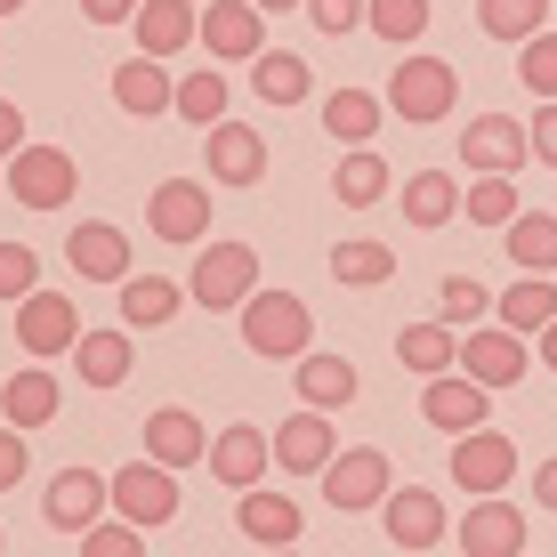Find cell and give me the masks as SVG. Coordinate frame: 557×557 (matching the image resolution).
Instances as JSON below:
<instances>
[{
  "mask_svg": "<svg viewBox=\"0 0 557 557\" xmlns=\"http://www.w3.org/2000/svg\"><path fill=\"white\" fill-rule=\"evenodd\" d=\"M243 339H251V356H307V339H315V323H307V299L299 292H251L243 299Z\"/></svg>",
  "mask_w": 557,
  "mask_h": 557,
  "instance_id": "1",
  "label": "cell"
},
{
  "mask_svg": "<svg viewBox=\"0 0 557 557\" xmlns=\"http://www.w3.org/2000/svg\"><path fill=\"white\" fill-rule=\"evenodd\" d=\"M453 106H460V73L445 57H405L388 73V113H405V122H445Z\"/></svg>",
  "mask_w": 557,
  "mask_h": 557,
  "instance_id": "2",
  "label": "cell"
},
{
  "mask_svg": "<svg viewBox=\"0 0 557 557\" xmlns=\"http://www.w3.org/2000/svg\"><path fill=\"white\" fill-rule=\"evenodd\" d=\"M106 509H113V476H98V469H57L49 493H41V517H49L57 533L106 525Z\"/></svg>",
  "mask_w": 557,
  "mask_h": 557,
  "instance_id": "3",
  "label": "cell"
},
{
  "mask_svg": "<svg viewBox=\"0 0 557 557\" xmlns=\"http://www.w3.org/2000/svg\"><path fill=\"white\" fill-rule=\"evenodd\" d=\"M113 517H129V525H170V517H178V469H162V460L113 469Z\"/></svg>",
  "mask_w": 557,
  "mask_h": 557,
  "instance_id": "4",
  "label": "cell"
},
{
  "mask_svg": "<svg viewBox=\"0 0 557 557\" xmlns=\"http://www.w3.org/2000/svg\"><path fill=\"white\" fill-rule=\"evenodd\" d=\"M460 162H469L476 178H517V162H533V138L509 113H476V122L460 129Z\"/></svg>",
  "mask_w": 557,
  "mask_h": 557,
  "instance_id": "5",
  "label": "cell"
},
{
  "mask_svg": "<svg viewBox=\"0 0 557 557\" xmlns=\"http://www.w3.org/2000/svg\"><path fill=\"white\" fill-rule=\"evenodd\" d=\"M202 307H243L259 292V251L251 243H210V251L195 259V283H186Z\"/></svg>",
  "mask_w": 557,
  "mask_h": 557,
  "instance_id": "6",
  "label": "cell"
},
{
  "mask_svg": "<svg viewBox=\"0 0 557 557\" xmlns=\"http://www.w3.org/2000/svg\"><path fill=\"white\" fill-rule=\"evenodd\" d=\"M9 195L25 210H65L73 202V153L65 146H25L9 153Z\"/></svg>",
  "mask_w": 557,
  "mask_h": 557,
  "instance_id": "7",
  "label": "cell"
},
{
  "mask_svg": "<svg viewBox=\"0 0 557 557\" xmlns=\"http://www.w3.org/2000/svg\"><path fill=\"white\" fill-rule=\"evenodd\" d=\"M525 332H509V323H476V332H460V372L485 380V388H517L525 380Z\"/></svg>",
  "mask_w": 557,
  "mask_h": 557,
  "instance_id": "8",
  "label": "cell"
},
{
  "mask_svg": "<svg viewBox=\"0 0 557 557\" xmlns=\"http://www.w3.org/2000/svg\"><path fill=\"white\" fill-rule=\"evenodd\" d=\"M485 412H493V388H485V380H469V372H436L429 388H420V420L445 429V436L485 429Z\"/></svg>",
  "mask_w": 557,
  "mask_h": 557,
  "instance_id": "9",
  "label": "cell"
},
{
  "mask_svg": "<svg viewBox=\"0 0 557 557\" xmlns=\"http://www.w3.org/2000/svg\"><path fill=\"white\" fill-rule=\"evenodd\" d=\"M509 476H517V445H509L502 429H469V436H460V445H453V485L469 493V502H485V493H502Z\"/></svg>",
  "mask_w": 557,
  "mask_h": 557,
  "instance_id": "10",
  "label": "cell"
},
{
  "mask_svg": "<svg viewBox=\"0 0 557 557\" xmlns=\"http://www.w3.org/2000/svg\"><path fill=\"white\" fill-rule=\"evenodd\" d=\"M388 493H396L388 453H332V469H323V502L332 509H380Z\"/></svg>",
  "mask_w": 557,
  "mask_h": 557,
  "instance_id": "11",
  "label": "cell"
},
{
  "mask_svg": "<svg viewBox=\"0 0 557 557\" xmlns=\"http://www.w3.org/2000/svg\"><path fill=\"white\" fill-rule=\"evenodd\" d=\"M202 49L219 57V65L267 57V9H251V0H210L202 9Z\"/></svg>",
  "mask_w": 557,
  "mask_h": 557,
  "instance_id": "12",
  "label": "cell"
},
{
  "mask_svg": "<svg viewBox=\"0 0 557 557\" xmlns=\"http://www.w3.org/2000/svg\"><path fill=\"white\" fill-rule=\"evenodd\" d=\"M146 226H153L162 243H202V235H210V195H202L195 178H162V186L146 195Z\"/></svg>",
  "mask_w": 557,
  "mask_h": 557,
  "instance_id": "13",
  "label": "cell"
},
{
  "mask_svg": "<svg viewBox=\"0 0 557 557\" xmlns=\"http://www.w3.org/2000/svg\"><path fill=\"white\" fill-rule=\"evenodd\" d=\"M210 469H219V485L251 493V485H267V469H275V436L251 429V420H235V429H219V445H210Z\"/></svg>",
  "mask_w": 557,
  "mask_h": 557,
  "instance_id": "14",
  "label": "cell"
},
{
  "mask_svg": "<svg viewBox=\"0 0 557 557\" xmlns=\"http://www.w3.org/2000/svg\"><path fill=\"white\" fill-rule=\"evenodd\" d=\"M16 339H25V356H73L82 315H73V299L33 292V299H16Z\"/></svg>",
  "mask_w": 557,
  "mask_h": 557,
  "instance_id": "15",
  "label": "cell"
},
{
  "mask_svg": "<svg viewBox=\"0 0 557 557\" xmlns=\"http://www.w3.org/2000/svg\"><path fill=\"white\" fill-rule=\"evenodd\" d=\"M453 533H460V549H469V557H525V509H509L502 493H485Z\"/></svg>",
  "mask_w": 557,
  "mask_h": 557,
  "instance_id": "16",
  "label": "cell"
},
{
  "mask_svg": "<svg viewBox=\"0 0 557 557\" xmlns=\"http://www.w3.org/2000/svg\"><path fill=\"white\" fill-rule=\"evenodd\" d=\"M65 259H73V275H82V283H129V235H122V226H106V219L73 226Z\"/></svg>",
  "mask_w": 557,
  "mask_h": 557,
  "instance_id": "17",
  "label": "cell"
},
{
  "mask_svg": "<svg viewBox=\"0 0 557 557\" xmlns=\"http://www.w3.org/2000/svg\"><path fill=\"white\" fill-rule=\"evenodd\" d=\"M380 517H388L396 549H436V542H445V502H436L429 485H396L388 502H380Z\"/></svg>",
  "mask_w": 557,
  "mask_h": 557,
  "instance_id": "18",
  "label": "cell"
},
{
  "mask_svg": "<svg viewBox=\"0 0 557 557\" xmlns=\"http://www.w3.org/2000/svg\"><path fill=\"white\" fill-rule=\"evenodd\" d=\"M202 162H210V178H219V186H259L267 178V138H259V129H243V122H219L202 138Z\"/></svg>",
  "mask_w": 557,
  "mask_h": 557,
  "instance_id": "19",
  "label": "cell"
},
{
  "mask_svg": "<svg viewBox=\"0 0 557 557\" xmlns=\"http://www.w3.org/2000/svg\"><path fill=\"white\" fill-rule=\"evenodd\" d=\"M332 453H339L332 412H315V405H307V412H292V420L275 429V460H283L292 476H323V469H332Z\"/></svg>",
  "mask_w": 557,
  "mask_h": 557,
  "instance_id": "20",
  "label": "cell"
},
{
  "mask_svg": "<svg viewBox=\"0 0 557 557\" xmlns=\"http://www.w3.org/2000/svg\"><path fill=\"white\" fill-rule=\"evenodd\" d=\"M129 33H138V57H178L186 41H202V9L195 0H146Z\"/></svg>",
  "mask_w": 557,
  "mask_h": 557,
  "instance_id": "21",
  "label": "cell"
},
{
  "mask_svg": "<svg viewBox=\"0 0 557 557\" xmlns=\"http://www.w3.org/2000/svg\"><path fill=\"white\" fill-rule=\"evenodd\" d=\"M146 460H162V469H195V460H210V429L186 405H162L146 420Z\"/></svg>",
  "mask_w": 557,
  "mask_h": 557,
  "instance_id": "22",
  "label": "cell"
},
{
  "mask_svg": "<svg viewBox=\"0 0 557 557\" xmlns=\"http://www.w3.org/2000/svg\"><path fill=\"white\" fill-rule=\"evenodd\" d=\"M113 106L138 113V122H153V113L178 106V82L162 73V57H129V65H113Z\"/></svg>",
  "mask_w": 557,
  "mask_h": 557,
  "instance_id": "23",
  "label": "cell"
},
{
  "mask_svg": "<svg viewBox=\"0 0 557 557\" xmlns=\"http://www.w3.org/2000/svg\"><path fill=\"white\" fill-rule=\"evenodd\" d=\"M235 525L251 533L259 549H292L307 517H299V502H292V493H267V485H251V493H243V509H235Z\"/></svg>",
  "mask_w": 557,
  "mask_h": 557,
  "instance_id": "24",
  "label": "cell"
},
{
  "mask_svg": "<svg viewBox=\"0 0 557 557\" xmlns=\"http://www.w3.org/2000/svg\"><path fill=\"white\" fill-rule=\"evenodd\" d=\"M396 363H405V372H420V380L460 372V332H453L445 315H436V323H405V332H396Z\"/></svg>",
  "mask_w": 557,
  "mask_h": 557,
  "instance_id": "25",
  "label": "cell"
},
{
  "mask_svg": "<svg viewBox=\"0 0 557 557\" xmlns=\"http://www.w3.org/2000/svg\"><path fill=\"white\" fill-rule=\"evenodd\" d=\"M493 315L509 323V332H525V339H542L549 323H557V283L549 275H517L509 292H502V307H493Z\"/></svg>",
  "mask_w": 557,
  "mask_h": 557,
  "instance_id": "26",
  "label": "cell"
},
{
  "mask_svg": "<svg viewBox=\"0 0 557 557\" xmlns=\"http://www.w3.org/2000/svg\"><path fill=\"white\" fill-rule=\"evenodd\" d=\"M356 388H363V380H356V363H348V356H315V348L299 356V396H307L315 412L356 405Z\"/></svg>",
  "mask_w": 557,
  "mask_h": 557,
  "instance_id": "27",
  "label": "cell"
},
{
  "mask_svg": "<svg viewBox=\"0 0 557 557\" xmlns=\"http://www.w3.org/2000/svg\"><path fill=\"white\" fill-rule=\"evenodd\" d=\"M129 356H138V348H129V332H82V339H73V372H82L89 388H122Z\"/></svg>",
  "mask_w": 557,
  "mask_h": 557,
  "instance_id": "28",
  "label": "cell"
},
{
  "mask_svg": "<svg viewBox=\"0 0 557 557\" xmlns=\"http://www.w3.org/2000/svg\"><path fill=\"white\" fill-rule=\"evenodd\" d=\"M380 113H388V98H372V89H332V98H323V129H332L339 146H372Z\"/></svg>",
  "mask_w": 557,
  "mask_h": 557,
  "instance_id": "29",
  "label": "cell"
},
{
  "mask_svg": "<svg viewBox=\"0 0 557 557\" xmlns=\"http://www.w3.org/2000/svg\"><path fill=\"white\" fill-rule=\"evenodd\" d=\"M0 420H9V429H49V420H57V380L25 363V372L0 388Z\"/></svg>",
  "mask_w": 557,
  "mask_h": 557,
  "instance_id": "30",
  "label": "cell"
},
{
  "mask_svg": "<svg viewBox=\"0 0 557 557\" xmlns=\"http://www.w3.org/2000/svg\"><path fill=\"white\" fill-rule=\"evenodd\" d=\"M332 195L348 202V210H363V202H380V195H388V162H380L372 146H339V170H332Z\"/></svg>",
  "mask_w": 557,
  "mask_h": 557,
  "instance_id": "31",
  "label": "cell"
},
{
  "mask_svg": "<svg viewBox=\"0 0 557 557\" xmlns=\"http://www.w3.org/2000/svg\"><path fill=\"white\" fill-rule=\"evenodd\" d=\"M509 259H517V275H549L557 267V219L549 210H517L509 219Z\"/></svg>",
  "mask_w": 557,
  "mask_h": 557,
  "instance_id": "32",
  "label": "cell"
},
{
  "mask_svg": "<svg viewBox=\"0 0 557 557\" xmlns=\"http://www.w3.org/2000/svg\"><path fill=\"white\" fill-rule=\"evenodd\" d=\"M476 25H485L493 41H517V49H525L533 33H549V0H476Z\"/></svg>",
  "mask_w": 557,
  "mask_h": 557,
  "instance_id": "33",
  "label": "cell"
},
{
  "mask_svg": "<svg viewBox=\"0 0 557 557\" xmlns=\"http://www.w3.org/2000/svg\"><path fill=\"white\" fill-rule=\"evenodd\" d=\"M178 283H162V275H129L122 283V323H129V332H153V323H170V315H178Z\"/></svg>",
  "mask_w": 557,
  "mask_h": 557,
  "instance_id": "34",
  "label": "cell"
},
{
  "mask_svg": "<svg viewBox=\"0 0 557 557\" xmlns=\"http://www.w3.org/2000/svg\"><path fill=\"white\" fill-rule=\"evenodd\" d=\"M396 202H405L412 226H445V219H460V186L445 178V170H412V186H405Z\"/></svg>",
  "mask_w": 557,
  "mask_h": 557,
  "instance_id": "35",
  "label": "cell"
},
{
  "mask_svg": "<svg viewBox=\"0 0 557 557\" xmlns=\"http://www.w3.org/2000/svg\"><path fill=\"white\" fill-rule=\"evenodd\" d=\"M251 65H259L251 82H259V98H267V106H299L307 89H315V73H307L292 49H267V57H251Z\"/></svg>",
  "mask_w": 557,
  "mask_h": 557,
  "instance_id": "36",
  "label": "cell"
},
{
  "mask_svg": "<svg viewBox=\"0 0 557 557\" xmlns=\"http://www.w3.org/2000/svg\"><path fill=\"white\" fill-rule=\"evenodd\" d=\"M493 307H502V292H485L476 275H445V292H436V315H445L453 332H476Z\"/></svg>",
  "mask_w": 557,
  "mask_h": 557,
  "instance_id": "37",
  "label": "cell"
},
{
  "mask_svg": "<svg viewBox=\"0 0 557 557\" xmlns=\"http://www.w3.org/2000/svg\"><path fill=\"white\" fill-rule=\"evenodd\" d=\"M178 113H186L195 129H219V122H226V82H219V65H195V73L178 82Z\"/></svg>",
  "mask_w": 557,
  "mask_h": 557,
  "instance_id": "38",
  "label": "cell"
},
{
  "mask_svg": "<svg viewBox=\"0 0 557 557\" xmlns=\"http://www.w3.org/2000/svg\"><path fill=\"white\" fill-rule=\"evenodd\" d=\"M363 25L380 33V41H396V49H412L420 33H429V0H372V16Z\"/></svg>",
  "mask_w": 557,
  "mask_h": 557,
  "instance_id": "39",
  "label": "cell"
},
{
  "mask_svg": "<svg viewBox=\"0 0 557 557\" xmlns=\"http://www.w3.org/2000/svg\"><path fill=\"white\" fill-rule=\"evenodd\" d=\"M332 275L372 292V283H388V275H396V259H388V243H339V251H332Z\"/></svg>",
  "mask_w": 557,
  "mask_h": 557,
  "instance_id": "40",
  "label": "cell"
},
{
  "mask_svg": "<svg viewBox=\"0 0 557 557\" xmlns=\"http://www.w3.org/2000/svg\"><path fill=\"white\" fill-rule=\"evenodd\" d=\"M517 210H525V202H517L509 178H476L469 195H460V219H476V226H509Z\"/></svg>",
  "mask_w": 557,
  "mask_h": 557,
  "instance_id": "41",
  "label": "cell"
},
{
  "mask_svg": "<svg viewBox=\"0 0 557 557\" xmlns=\"http://www.w3.org/2000/svg\"><path fill=\"white\" fill-rule=\"evenodd\" d=\"M517 82H525L542 106L557 98V33H533V41L517 49Z\"/></svg>",
  "mask_w": 557,
  "mask_h": 557,
  "instance_id": "42",
  "label": "cell"
},
{
  "mask_svg": "<svg viewBox=\"0 0 557 557\" xmlns=\"http://www.w3.org/2000/svg\"><path fill=\"white\" fill-rule=\"evenodd\" d=\"M33 292H41V251L0 243V299H33Z\"/></svg>",
  "mask_w": 557,
  "mask_h": 557,
  "instance_id": "43",
  "label": "cell"
},
{
  "mask_svg": "<svg viewBox=\"0 0 557 557\" xmlns=\"http://www.w3.org/2000/svg\"><path fill=\"white\" fill-rule=\"evenodd\" d=\"M138 533H146V525H129V517H113V525H89V533H82V557H146Z\"/></svg>",
  "mask_w": 557,
  "mask_h": 557,
  "instance_id": "44",
  "label": "cell"
},
{
  "mask_svg": "<svg viewBox=\"0 0 557 557\" xmlns=\"http://www.w3.org/2000/svg\"><path fill=\"white\" fill-rule=\"evenodd\" d=\"M307 16H315L323 33H356L363 16H372V0H307Z\"/></svg>",
  "mask_w": 557,
  "mask_h": 557,
  "instance_id": "45",
  "label": "cell"
},
{
  "mask_svg": "<svg viewBox=\"0 0 557 557\" xmlns=\"http://www.w3.org/2000/svg\"><path fill=\"white\" fill-rule=\"evenodd\" d=\"M25 429H0V493H9V485H25Z\"/></svg>",
  "mask_w": 557,
  "mask_h": 557,
  "instance_id": "46",
  "label": "cell"
},
{
  "mask_svg": "<svg viewBox=\"0 0 557 557\" xmlns=\"http://www.w3.org/2000/svg\"><path fill=\"white\" fill-rule=\"evenodd\" d=\"M525 138H533V153H542V162L557 170V98L542 106V122H525Z\"/></svg>",
  "mask_w": 557,
  "mask_h": 557,
  "instance_id": "47",
  "label": "cell"
},
{
  "mask_svg": "<svg viewBox=\"0 0 557 557\" xmlns=\"http://www.w3.org/2000/svg\"><path fill=\"white\" fill-rule=\"evenodd\" d=\"M138 9H146V0H82V16H89V25H129Z\"/></svg>",
  "mask_w": 557,
  "mask_h": 557,
  "instance_id": "48",
  "label": "cell"
},
{
  "mask_svg": "<svg viewBox=\"0 0 557 557\" xmlns=\"http://www.w3.org/2000/svg\"><path fill=\"white\" fill-rule=\"evenodd\" d=\"M9 153H25V113L0 98V162H9Z\"/></svg>",
  "mask_w": 557,
  "mask_h": 557,
  "instance_id": "49",
  "label": "cell"
},
{
  "mask_svg": "<svg viewBox=\"0 0 557 557\" xmlns=\"http://www.w3.org/2000/svg\"><path fill=\"white\" fill-rule=\"evenodd\" d=\"M533 502L557 509V460H542V469H533Z\"/></svg>",
  "mask_w": 557,
  "mask_h": 557,
  "instance_id": "50",
  "label": "cell"
},
{
  "mask_svg": "<svg viewBox=\"0 0 557 557\" xmlns=\"http://www.w3.org/2000/svg\"><path fill=\"white\" fill-rule=\"evenodd\" d=\"M542 363H549V372H557V323H549V332H542Z\"/></svg>",
  "mask_w": 557,
  "mask_h": 557,
  "instance_id": "51",
  "label": "cell"
},
{
  "mask_svg": "<svg viewBox=\"0 0 557 557\" xmlns=\"http://www.w3.org/2000/svg\"><path fill=\"white\" fill-rule=\"evenodd\" d=\"M251 9H307V0H251Z\"/></svg>",
  "mask_w": 557,
  "mask_h": 557,
  "instance_id": "52",
  "label": "cell"
},
{
  "mask_svg": "<svg viewBox=\"0 0 557 557\" xmlns=\"http://www.w3.org/2000/svg\"><path fill=\"white\" fill-rule=\"evenodd\" d=\"M16 9H25V0H0V16H16Z\"/></svg>",
  "mask_w": 557,
  "mask_h": 557,
  "instance_id": "53",
  "label": "cell"
},
{
  "mask_svg": "<svg viewBox=\"0 0 557 557\" xmlns=\"http://www.w3.org/2000/svg\"><path fill=\"white\" fill-rule=\"evenodd\" d=\"M259 557H299V549H259Z\"/></svg>",
  "mask_w": 557,
  "mask_h": 557,
  "instance_id": "54",
  "label": "cell"
}]
</instances>
